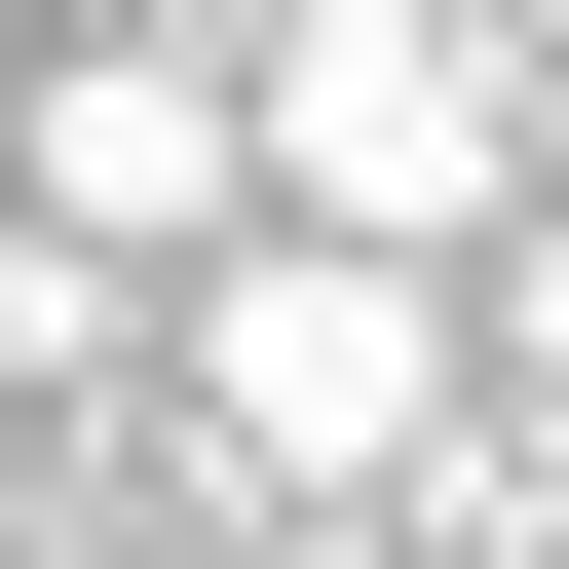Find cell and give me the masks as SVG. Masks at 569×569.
<instances>
[{"instance_id": "obj_2", "label": "cell", "mask_w": 569, "mask_h": 569, "mask_svg": "<svg viewBox=\"0 0 569 569\" xmlns=\"http://www.w3.org/2000/svg\"><path fill=\"white\" fill-rule=\"evenodd\" d=\"M152 342H190V456H228V493H380V456L456 418V266H380V228H228Z\"/></svg>"}, {"instance_id": "obj_7", "label": "cell", "mask_w": 569, "mask_h": 569, "mask_svg": "<svg viewBox=\"0 0 569 569\" xmlns=\"http://www.w3.org/2000/svg\"><path fill=\"white\" fill-rule=\"evenodd\" d=\"M493 39H569V0H493Z\"/></svg>"}, {"instance_id": "obj_5", "label": "cell", "mask_w": 569, "mask_h": 569, "mask_svg": "<svg viewBox=\"0 0 569 569\" xmlns=\"http://www.w3.org/2000/svg\"><path fill=\"white\" fill-rule=\"evenodd\" d=\"M0 380H114V266L77 228H0Z\"/></svg>"}, {"instance_id": "obj_1", "label": "cell", "mask_w": 569, "mask_h": 569, "mask_svg": "<svg viewBox=\"0 0 569 569\" xmlns=\"http://www.w3.org/2000/svg\"><path fill=\"white\" fill-rule=\"evenodd\" d=\"M228 152H266V228L493 266L531 228V39H493V0H266V39H228Z\"/></svg>"}, {"instance_id": "obj_4", "label": "cell", "mask_w": 569, "mask_h": 569, "mask_svg": "<svg viewBox=\"0 0 569 569\" xmlns=\"http://www.w3.org/2000/svg\"><path fill=\"white\" fill-rule=\"evenodd\" d=\"M456 380H493V418H531V456H569V190H531V228H493V266H456Z\"/></svg>"}, {"instance_id": "obj_3", "label": "cell", "mask_w": 569, "mask_h": 569, "mask_svg": "<svg viewBox=\"0 0 569 569\" xmlns=\"http://www.w3.org/2000/svg\"><path fill=\"white\" fill-rule=\"evenodd\" d=\"M0 228H77V266H228V228H266L228 39H77V77H0Z\"/></svg>"}, {"instance_id": "obj_6", "label": "cell", "mask_w": 569, "mask_h": 569, "mask_svg": "<svg viewBox=\"0 0 569 569\" xmlns=\"http://www.w3.org/2000/svg\"><path fill=\"white\" fill-rule=\"evenodd\" d=\"M0 569H39V456H0Z\"/></svg>"}]
</instances>
